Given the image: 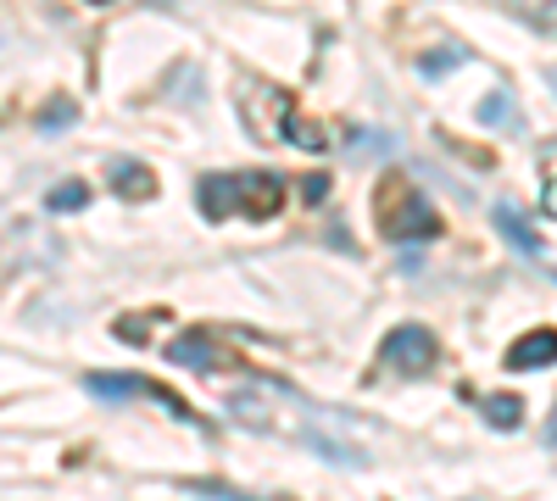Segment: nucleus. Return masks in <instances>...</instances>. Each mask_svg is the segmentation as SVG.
Listing matches in <instances>:
<instances>
[{
  "mask_svg": "<svg viewBox=\"0 0 557 501\" xmlns=\"http://www.w3.org/2000/svg\"><path fill=\"white\" fill-rule=\"evenodd\" d=\"M196 206L201 217L223 223V217H257L268 223L285 206V178L268 167H246V173H201L196 178Z\"/></svg>",
  "mask_w": 557,
  "mask_h": 501,
  "instance_id": "f257e3e1",
  "label": "nucleus"
},
{
  "mask_svg": "<svg viewBox=\"0 0 557 501\" xmlns=\"http://www.w3.org/2000/svg\"><path fill=\"white\" fill-rule=\"evenodd\" d=\"M441 362V346L424 324H396L385 340H380V368L396 374V379H424Z\"/></svg>",
  "mask_w": 557,
  "mask_h": 501,
  "instance_id": "f03ea898",
  "label": "nucleus"
},
{
  "mask_svg": "<svg viewBox=\"0 0 557 501\" xmlns=\"http://www.w3.org/2000/svg\"><path fill=\"white\" fill-rule=\"evenodd\" d=\"M380 235L396 240V246H412V240H435L441 235V212L430 206V196L418 190H396L391 206H380Z\"/></svg>",
  "mask_w": 557,
  "mask_h": 501,
  "instance_id": "7ed1b4c3",
  "label": "nucleus"
},
{
  "mask_svg": "<svg viewBox=\"0 0 557 501\" xmlns=\"http://www.w3.org/2000/svg\"><path fill=\"white\" fill-rule=\"evenodd\" d=\"M491 223H496V235L507 240V246H513L524 262H541L546 256V246H541V229H535V223L513 206V201H496L491 206Z\"/></svg>",
  "mask_w": 557,
  "mask_h": 501,
  "instance_id": "20e7f679",
  "label": "nucleus"
},
{
  "mask_svg": "<svg viewBox=\"0 0 557 501\" xmlns=\"http://www.w3.org/2000/svg\"><path fill=\"white\" fill-rule=\"evenodd\" d=\"M552 362H557V329H530L502 351L507 374H535V368H552Z\"/></svg>",
  "mask_w": 557,
  "mask_h": 501,
  "instance_id": "39448f33",
  "label": "nucleus"
},
{
  "mask_svg": "<svg viewBox=\"0 0 557 501\" xmlns=\"http://www.w3.org/2000/svg\"><path fill=\"white\" fill-rule=\"evenodd\" d=\"M107 190L117 201H151L157 196V173L146 162H134V156H112L107 162Z\"/></svg>",
  "mask_w": 557,
  "mask_h": 501,
  "instance_id": "423d86ee",
  "label": "nucleus"
},
{
  "mask_svg": "<svg viewBox=\"0 0 557 501\" xmlns=\"http://www.w3.org/2000/svg\"><path fill=\"white\" fill-rule=\"evenodd\" d=\"M474 123L485 134H524V112L513 101V89H491V96L474 107Z\"/></svg>",
  "mask_w": 557,
  "mask_h": 501,
  "instance_id": "0eeeda50",
  "label": "nucleus"
},
{
  "mask_svg": "<svg viewBox=\"0 0 557 501\" xmlns=\"http://www.w3.org/2000/svg\"><path fill=\"white\" fill-rule=\"evenodd\" d=\"M168 362H178V368H190V374H212V368H223V356H218V346L207 340V335H178V340H168Z\"/></svg>",
  "mask_w": 557,
  "mask_h": 501,
  "instance_id": "6e6552de",
  "label": "nucleus"
},
{
  "mask_svg": "<svg viewBox=\"0 0 557 501\" xmlns=\"http://www.w3.org/2000/svg\"><path fill=\"white\" fill-rule=\"evenodd\" d=\"M84 390L96 396V401H134V396H151V385L139 379V374H89Z\"/></svg>",
  "mask_w": 557,
  "mask_h": 501,
  "instance_id": "1a4fd4ad",
  "label": "nucleus"
},
{
  "mask_svg": "<svg viewBox=\"0 0 557 501\" xmlns=\"http://www.w3.org/2000/svg\"><path fill=\"white\" fill-rule=\"evenodd\" d=\"M502 12H513L530 34H557V0H502Z\"/></svg>",
  "mask_w": 557,
  "mask_h": 501,
  "instance_id": "9d476101",
  "label": "nucleus"
},
{
  "mask_svg": "<svg viewBox=\"0 0 557 501\" xmlns=\"http://www.w3.org/2000/svg\"><path fill=\"white\" fill-rule=\"evenodd\" d=\"M318 458H330V463H346V468H368V451L362 446H346V440H330V435H318V429H307L301 435Z\"/></svg>",
  "mask_w": 557,
  "mask_h": 501,
  "instance_id": "9b49d317",
  "label": "nucleus"
},
{
  "mask_svg": "<svg viewBox=\"0 0 557 501\" xmlns=\"http://www.w3.org/2000/svg\"><path fill=\"white\" fill-rule=\"evenodd\" d=\"M480 413H485L491 429H519V424H524V401H519V396H485Z\"/></svg>",
  "mask_w": 557,
  "mask_h": 501,
  "instance_id": "f8f14e48",
  "label": "nucleus"
},
{
  "mask_svg": "<svg viewBox=\"0 0 557 501\" xmlns=\"http://www.w3.org/2000/svg\"><path fill=\"white\" fill-rule=\"evenodd\" d=\"M84 201H89V185H84V178H67V185H57L51 196H45V206H51L57 217H62V212H84Z\"/></svg>",
  "mask_w": 557,
  "mask_h": 501,
  "instance_id": "ddd939ff",
  "label": "nucleus"
},
{
  "mask_svg": "<svg viewBox=\"0 0 557 501\" xmlns=\"http://www.w3.org/2000/svg\"><path fill=\"white\" fill-rule=\"evenodd\" d=\"M457 62H462V51H457V45H441V51L418 57V73H424V78H446V67H457Z\"/></svg>",
  "mask_w": 557,
  "mask_h": 501,
  "instance_id": "4468645a",
  "label": "nucleus"
},
{
  "mask_svg": "<svg viewBox=\"0 0 557 501\" xmlns=\"http://www.w3.org/2000/svg\"><path fill=\"white\" fill-rule=\"evenodd\" d=\"M73 117H78V107H73V101H51V107L39 112V123H34V128H39V134H62Z\"/></svg>",
  "mask_w": 557,
  "mask_h": 501,
  "instance_id": "2eb2a0df",
  "label": "nucleus"
},
{
  "mask_svg": "<svg viewBox=\"0 0 557 501\" xmlns=\"http://www.w3.org/2000/svg\"><path fill=\"white\" fill-rule=\"evenodd\" d=\"M351 151H380V156H385V151H396V140H391V134H368V128H357V134H351Z\"/></svg>",
  "mask_w": 557,
  "mask_h": 501,
  "instance_id": "dca6fc26",
  "label": "nucleus"
},
{
  "mask_svg": "<svg viewBox=\"0 0 557 501\" xmlns=\"http://www.w3.org/2000/svg\"><path fill=\"white\" fill-rule=\"evenodd\" d=\"M190 496H207V501H251V496H240V490H228V485H212V479H201V485H184Z\"/></svg>",
  "mask_w": 557,
  "mask_h": 501,
  "instance_id": "f3484780",
  "label": "nucleus"
},
{
  "mask_svg": "<svg viewBox=\"0 0 557 501\" xmlns=\"http://www.w3.org/2000/svg\"><path fill=\"white\" fill-rule=\"evenodd\" d=\"M301 196H307V201H323V196H330V178H323V173H312L307 185H301Z\"/></svg>",
  "mask_w": 557,
  "mask_h": 501,
  "instance_id": "a211bd4d",
  "label": "nucleus"
},
{
  "mask_svg": "<svg viewBox=\"0 0 557 501\" xmlns=\"http://www.w3.org/2000/svg\"><path fill=\"white\" fill-rule=\"evenodd\" d=\"M546 446L557 451V406H552V418H546Z\"/></svg>",
  "mask_w": 557,
  "mask_h": 501,
  "instance_id": "6ab92c4d",
  "label": "nucleus"
},
{
  "mask_svg": "<svg viewBox=\"0 0 557 501\" xmlns=\"http://www.w3.org/2000/svg\"><path fill=\"white\" fill-rule=\"evenodd\" d=\"M89 7H107V0H89Z\"/></svg>",
  "mask_w": 557,
  "mask_h": 501,
  "instance_id": "aec40b11",
  "label": "nucleus"
},
{
  "mask_svg": "<svg viewBox=\"0 0 557 501\" xmlns=\"http://www.w3.org/2000/svg\"><path fill=\"white\" fill-rule=\"evenodd\" d=\"M552 285H557V267H552Z\"/></svg>",
  "mask_w": 557,
  "mask_h": 501,
  "instance_id": "412c9836",
  "label": "nucleus"
}]
</instances>
